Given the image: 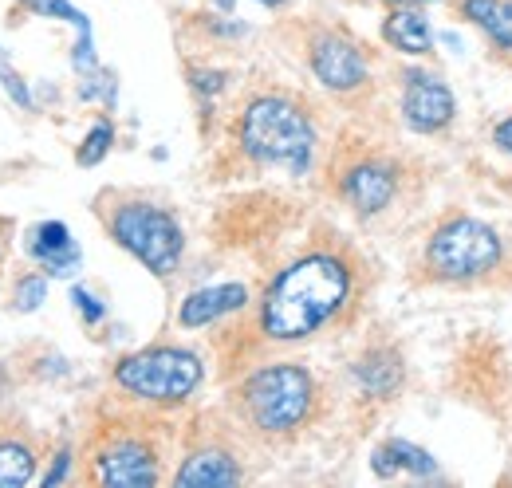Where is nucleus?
Here are the masks:
<instances>
[{"label":"nucleus","instance_id":"f257e3e1","mask_svg":"<svg viewBox=\"0 0 512 488\" xmlns=\"http://www.w3.org/2000/svg\"><path fill=\"white\" fill-rule=\"evenodd\" d=\"M351 300V268L335 252H312L288 264L264 292L260 331L272 343H300L331 323Z\"/></svg>","mask_w":512,"mask_h":488},{"label":"nucleus","instance_id":"f03ea898","mask_svg":"<svg viewBox=\"0 0 512 488\" xmlns=\"http://www.w3.org/2000/svg\"><path fill=\"white\" fill-rule=\"evenodd\" d=\"M241 150L256 166H280L288 174H308L316 154V126L308 111L284 95H260L241 115Z\"/></svg>","mask_w":512,"mask_h":488},{"label":"nucleus","instance_id":"7ed1b4c3","mask_svg":"<svg viewBox=\"0 0 512 488\" xmlns=\"http://www.w3.org/2000/svg\"><path fill=\"white\" fill-rule=\"evenodd\" d=\"M241 406H245V418L260 433H268V437L292 433L308 422V414L316 406L312 374L300 363L260 366L241 386Z\"/></svg>","mask_w":512,"mask_h":488},{"label":"nucleus","instance_id":"20e7f679","mask_svg":"<svg viewBox=\"0 0 512 488\" xmlns=\"http://www.w3.org/2000/svg\"><path fill=\"white\" fill-rule=\"evenodd\" d=\"M505 256L501 233L477 217H449L446 225L430 237L426 244V264L438 280H481L489 272H497Z\"/></svg>","mask_w":512,"mask_h":488},{"label":"nucleus","instance_id":"39448f33","mask_svg":"<svg viewBox=\"0 0 512 488\" xmlns=\"http://www.w3.org/2000/svg\"><path fill=\"white\" fill-rule=\"evenodd\" d=\"M111 237L127 248L138 264H146L154 276H170L178 264H182V252H186V237H182V225L150 205V201H123L111 209Z\"/></svg>","mask_w":512,"mask_h":488},{"label":"nucleus","instance_id":"423d86ee","mask_svg":"<svg viewBox=\"0 0 512 488\" xmlns=\"http://www.w3.org/2000/svg\"><path fill=\"white\" fill-rule=\"evenodd\" d=\"M201 359L182 347H154V351H138L115 366V382L142 398V402H158V406H178L186 402L193 390L201 386Z\"/></svg>","mask_w":512,"mask_h":488},{"label":"nucleus","instance_id":"0eeeda50","mask_svg":"<svg viewBox=\"0 0 512 488\" xmlns=\"http://www.w3.org/2000/svg\"><path fill=\"white\" fill-rule=\"evenodd\" d=\"M308 63H312L316 79L335 95H351L371 79L367 52L359 44H351L347 36H339V32H320L308 44Z\"/></svg>","mask_w":512,"mask_h":488},{"label":"nucleus","instance_id":"6e6552de","mask_svg":"<svg viewBox=\"0 0 512 488\" xmlns=\"http://www.w3.org/2000/svg\"><path fill=\"white\" fill-rule=\"evenodd\" d=\"M457 115V103H453V91L438 75H426V71H414L406 75V87H402V122L418 134H438L446 130Z\"/></svg>","mask_w":512,"mask_h":488},{"label":"nucleus","instance_id":"1a4fd4ad","mask_svg":"<svg viewBox=\"0 0 512 488\" xmlns=\"http://www.w3.org/2000/svg\"><path fill=\"white\" fill-rule=\"evenodd\" d=\"M95 481L111 488H150L158 485V461L142 441H115L99 453Z\"/></svg>","mask_w":512,"mask_h":488},{"label":"nucleus","instance_id":"9d476101","mask_svg":"<svg viewBox=\"0 0 512 488\" xmlns=\"http://www.w3.org/2000/svg\"><path fill=\"white\" fill-rule=\"evenodd\" d=\"M339 189H343V197H347V205H351V209H359V213L375 217V213H383L386 205L394 201L398 178H394V170H390L386 162L367 158V162H355V166L343 174Z\"/></svg>","mask_w":512,"mask_h":488},{"label":"nucleus","instance_id":"9b49d317","mask_svg":"<svg viewBox=\"0 0 512 488\" xmlns=\"http://www.w3.org/2000/svg\"><path fill=\"white\" fill-rule=\"evenodd\" d=\"M249 304V288L245 284H217V288H201L190 292L178 307V323L182 327H209L221 315H233Z\"/></svg>","mask_w":512,"mask_h":488},{"label":"nucleus","instance_id":"f8f14e48","mask_svg":"<svg viewBox=\"0 0 512 488\" xmlns=\"http://www.w3.org/2000/svg\"><path fill=\"white\" fill-rule=\"evenodd\" d=\"M178 488H233L241 485V469L237 461L225 453V449H201L182 461L178 477H174Z\"/></svg>","mask_w":512,"mask_h":488},{"label":"nucleus","instance_id":"ddd939ff","mask_svg":"<svg viewBox=\"0 0 512 488\" xmlns=\"http://www.w3.org/2000/svg\"><path fill=\"white\" fill-rule=\"evenodd\" d=\"M383 36L390 48L406 56H430L434 52V28L414 4H394L390 16L383 20Z\"/></svg>","mask_w":512,"mask_h":488},{"label":"nucleus","instance_id":"4468645a","mask_svg":"<svg viewBox=\"0 0 512 488\" xmlns=\"http://www.w3.org/2000/svg\"><path fill=\"white\" fill-rule=\"evenodd\" d=\"M32 256L44 264V272L52 276H71L75 264H79V244L71 241L64 221H44L32 229Z\"/></svg>","mask_w":512,"mask_h":488},{"label":"nucleus","instance_id":"2eb2a0df","mask_svg":"<svg viewBox=\"0 0 512 488\" xmlns=\"http://www.w3.org/2000/svg\"><path fill=\"white\" fill-rule=\"evenodd\" d=\"M351 374L371 398H390L398 390V382H402V363L390 351H367L359 363L351 366Z\"/></svg>","mask_w":512,"mask_h":488},{"label":"nucleus","instance_id":"dca6fc26","mask_svg":"<svg viewBox=\"0 0 512 488\" xmlns=\"http://www.w3.org/2000/svg\"><path fill=\"white\" fill-rule=\"evenodd\" d=\"M461 16L473 20L501 52H512V4L509 0H461Z\"/></svg>","mask_w":512,"mask_h":488},{"label":"nucleus","instance_id":"f3484780","mask_svg":"<svg viewBox=\"0 0 512 488\" xmlns=\"http://www.w3.org/2000/svg\"><path fill=\"white\" fill-rule=\"evenodd\" d=\"M24 8H32V12H40V16H60L67 24H75L79 28V44H75V52H71V63L79 67V71H91L95 67V40H91V20L75 8V4H67V0H20Z\"/></svg>","mask_w":512,"mask_h":488},{"label":"nucleus","instance_id":"a211bd4d","mask_svg":"<svg viewBox=\"0 0 512 488\" xmlns=\"http://www.w3.org/2000/svg\"><path fill=\"white\" fill-rule=\"evenodd\" d=\"M398 469H406L414 477H434L438 473V461L426 449L410 445V441H386L383 449H375V473L379 477H394Z\"/></svg>","mask_w":512,"mask_h":488},{"label":"nucleus","instance_id":"6ab92c4d","mask_svg":"<svg viewBox=\"0 0 512 488\" xmlns=\"http://www.w3.org/2000/svg\"><path fill=\"white\" fill-rule=\"evenodd\" d=\"M36 477V453L20 441H0V488H24Z\"/></svg>","mask_w":512,"mask_h":488},{"label":"nucleus","instance_id":"aec40b11","mask_svg":"<svg viewBox=\"0 0 512 488\" xmlns=\"http://www.w3.org/2000/svg\"><path fill=\"white\" fill-rule=\"evenodd\" d=\"M111 142H115V126H111V122H95L91 134H87L83 146H79V166H99V162L107 158Z\"/></svg>","mask_w":512,"mask_h":488},{"label":"nucleus","instance_id":"412c9836","mask_svg":"<svg viewBox=\"0 0 512 488\" xmlns=\"http://www.w3.org/2000/svg\"><path fill=\"white\" fill-rule=\"evenodd\" d=\"M44 296H48L44 276H24V280L16 284V307H20V311H36V307L44 304Z\"/></svg>","mask_w":512,"mask_h":488},{"label":"nucleus","instance_id":"4be33fe9","mask_svg":"<svg viewBox=\"0 0 512 488\" xmlns=\"http://www.w3.org/2000/svg\"><path fill=\"white\" fill-rule=\"evenodd\" d=\"M0 83H4V91H8V99L16 103V107H32V95H28V87H24V79L16 75V71H8V63H4V56H0Z\"/></svg>","mask_w":512,"mask_h":488},{"label":"nucleus","instance_id":"5701e85b","mask_svg":"<svg viewBox=\"0 0 512 488\" xmlns=\"http://www.w3.org/2000/svg\"><path fill=\"white\" fill-rule=\"evenodd\" d=\"M71 304L79 307V315H83L87 323H103V319H107V307L99 304L87 288H71Z\"/></svg>","mask_w":512,"mask_h":488},{"label":"nucleus","instance_id":"b1692460","mask_svg":"<svg viewBox=\"0 0 512 488\" xmlns=\"http://www.w3.org/2000/svg\"><path fill=\"white\" fill-rule=\"evenodd\" d=\"M67 465H71V453H67V449H60V453H56V465H52V473L44 477V485H48V488H52V485H64Z\"/></svg>","mask_w":512,"mask_h":488},{"label":"nucleus","instance_id":"393cba45","mask_svg":"<svg viewBox=\"0 0 512 488\" xmlns=\"http://www.w3.org/2000/svg\"><path fill=\"white\" fill-rule=\"evenodd\" d=\"M193 79H197V91H209L213 95V91H221V79L225 75L221 71H193Z\"/></svg>","mask_w":512,"mask_h":488},{"label":"nucleus","instance_id":"a878e982","mask_svg":"<svg viewBox=\"0 0 512 488\" xmlns=\"http://www.w3.org/2000/svg\"><path fill=\"white\" fill-rule=\"evenodd\" d=\"M493 142H497V150H501V154H509L512 158V115L493 130Z\"/></svg>","mask_w":512,"mask_h":488},{"label":"nucleus","instance_id":"bb28decb","mask_svg":"<svg viewBox=\"0 0 512 488\" xmlns=\"http://www.w3.org/2000/svg\"><path fill=\"white\" fill-rule=\"evenodd\" d=\"M256 4H264V8H280V4H288V0H256Z\"/></svg>","mask_w":512,"mask_h":488},{"label":"nucleus","instance_id":"cd10ccee","mask_svg":"<svg viewBox=\"0 0 512 488\" xmlns=\"http://www.w3.org/2000/svg\"><path fill=\"white\" fill-rule=\"evenodd\" d=\"M386 4H430V0H386Z\"/></svg>","mask_w":512,"mask_h":488},{"label":"nucleus","instance_id":"c85d7f7f","mask_svg":"<svg viewBox=\"0 0 512 488\" xmlns=\"http://www.w3.org/2000/svg\"><path fill=\"white\" fill-rule=\"evenodd\" d=\"M0 233H4V225H0Z\"/></svg>","mask_w":512,"mask_h":488}]
</instances>
